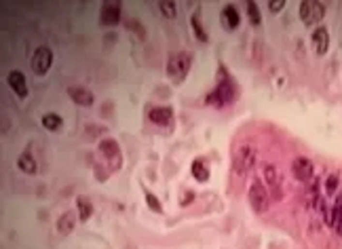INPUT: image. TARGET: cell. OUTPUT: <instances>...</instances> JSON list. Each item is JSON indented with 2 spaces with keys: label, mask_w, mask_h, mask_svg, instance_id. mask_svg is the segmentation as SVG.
<instances>
[{
  "label": "cell",
  "mask_w": 342,
  "mask_h": 249,
  "mask_svg": "<svg viewBox=\"0 0 342 249\" xmlns=\"http://www.w3.org/2000/svg\"><path fill=\"white\" fill-rule=\"evenodd\" d=\"M237 95H239V89H237L235 80L230 78V74L226 72L224 68H220V70H218V85H216V89L205 97V103L222 108V106L233 103L237 100Z\"/></svg>",
  "instance_id": "obj_1"
},
{
  "label": "cell",
  "mask_w": 342,
  "mask_h": 249,
  "mask_svg": "<svg viewBox=\"0 0 342 249\" xmlns=\"http://www.w3.org/2000/svg\"><path fill=\"white\" fill-rule=\"evenodd\" d=\"M190 66H193V57L188 53L182 51V53L171 55L169 61H167V76H169L173 83H182V80L188 76Z\"/></svg>",
  "instance_id": "obj_2"
},
{
  "label": "cell",
  "mask_w": 342,
  "mask_h": 249,
  "mask_svg": "<svg viewBox=\"0 0 342 249\" xmlns=\"http://www.w3.org/2000/svg\"><path fill=\"white\" fill-rule=\"evenodd\" d=\"M326 17V7L317 0H304L300 2V19L304 26H317Z\"/></svg>",
  "instance_id": "obj_3"
},
{
  "label": "cell",
  "mask_w": 342,
  "mask_h": 249,
  "mask_svg": "<svg viewBox=\"0 0 342 249\" xmlns=\"http://www.w3.org/2000/svg\"><path fill=\"white\" fill-rule=\"evenodd\" d=\"M249 203H252V209L256 213H264L266 209H268V205H270L268 190H266V186L262 182H258V179L249 186Z\"/></svg>",
  "instance_id": "obj_4"
},
{
  "label": "cell",
  "mask_w": 342,
  "mask_h": 249,
  "mask_svg": "<svg viewBox=\"0 0 342 249\" xmlns=\"http://www.w3.org/2000/svg\"><path fill=\"white\" fill-rule=\"evenodd\" d=\"M100 152H102L104 159H106V163L110 165V169L112 171L120 169V165H123V154H120V148H119L117 140H112V137L102 140L100 142Z\"/></svg>",
  "instance_id": "obj_5"
},
{
  "label": "cell",
  "mask_w": 342,
  "mask_h": 249,
  "mask_svg": "<svg viewBox=\"0 0 342 249\" xmlns=\"http://www.w3.org/2000/svg\"><path fill=\"white\" fill-rule=\"evenodd\" d=\"M253 163H256V150H253L252 146H241L235 152L233 171L237 173V176H245V173L253 167Z\"/></svg>",
  "instance_id": "obj_6"
},
{
  "label": "cell",
  "mask_w": 342,
  "mask_h": 249,
  "mask_svg": "<svg viewBox=\"0 0 342 249\" xmlns=\"http://www.w3.org/2000/svg\"><path fill=\"white\" fill-rule=\"evenodd\" d=\"M51 63H53V51L49 47H38L32 55V70L38 76H45L51 70Z\"/></svg>",
  "instance_id": "obj_7"
},
{
  "label": "cell",
  "mask_w": 342,
  "mask_h": 249,
  "mask_svg": "<svg viewBox=\"0 0 342 249\" xmlns=\"http://www.w3.org/2000/svg\"><path fill=\"white\" fill-rule=\"evenodd\" d=\"M123 19V9L119 2H104L102 4V24L104 26H117Z\"/></svg>",
  "instance_id": "obj_8"
},
{
  "label": "cell",
  "mask_w": 342,
  "mask_h": 249,
  "mask_svg": "<svg viewBox=\"0 0 342 249\" xmlns=\"http://www.w3.org/2000/svg\"><path fill=\"white\" fill-rule=\"evenodd\" d=\"M292 171H294V177L300 179V182H311L312 179V163L306 156H298V159L294 161Z\"/></svg>",
  "instance_id": "obj_9"
},
{
  "label": "cell",
  "mask_w": 342,
  "mask_h": 249,
  "mask_svg": "<svg viewBox=\"0 0 342 249\" xmlns=\"http://www.w3.org/2000/svg\"><path fill=\"white\" fill-rule=\"evenodd\" d=\"M311 43H312V47H315L317 55H326L329 49V32L321 26L315 28V30H312V36H311Z\"/></svg>",
  "instance_id": "obj_10"
},
{
  "label": "cell",
  "mask_w": 342,
  "mask_h": 249,
  "mask_svg": "<svg viewBox=\"0 0 342 249\" xmlns=\"http://www.w3.org/2000/svg\"><path fill=\"white\" fill-rule=\"evenodd\" d=\"M148 118L152 120L154 125H161V127H169L173 123V110L169 106H156L148 112Z\"/></svg>",
  "instance_id": "obj_11"
},
{
  "label": "cell",
  "mask_w": 342,
  "mask_h": 249,
  "mask_svg": "<svg viewBox=\"0 0 342 249\" xmlns=\"http://www.w3.org/2000/svg\"><path fill=\"white\" fill-rule=\"evenodd\" d=\"M9 87L13 89V93L17 97H21V100H26L28 97V83H26V76H24V72H19V70H13L9 74Z\"/></svg>",
  "instance_id": "obj_12"
},
{
  "label": "cell",
  "mask_w": 342,
  "mask_h": 249,
  "mask_svg": "<svg viewBox=\"0 0 342 249\" xmlns=\"http://www.w3.org/2000/svg\"><path fill=\"white\" fill-rule=\"evenodd\" d=\"M68 95L72 97L74 103H78L83 108H89L93 103V93L89 89H85V87H68Z\"/></svg>",
  "instance_id": "obj_13"
},
{
  "label": "cell",
  "mask_w": 342,
  "mask_h": 249,
  "mask_svg": "<svg viewBox=\"0 0 342 249\" xmlns=\"http://www.w3.org/2000/svg\"><path fill=\"white\" fill-rule=\"evenodd\" d=\"M264 179H266V184L270 186L272 192H277L279 194L281 192V173L279 169H277L275 165H264Z\"/></svg>",
  "instance_id": "obj_14"
},
{
  "label": "cell",
  "mask_w": 342,
  "mask_h": 249,
  "mask_svg": "<svg viewBox=\"0 0 342 249\" xmlns=\"http://www.w3.org/2000/svg\"><path fill=\"white\" fill-rule=\"evenodd\" d=\"M76 216L78 213H72V211L61 213L59 220H57V230H59L61 234H70L74 230V226H76Z\"/></svg>",
  "instance_id": "obj_15"
},
{
  "label": "cell",
  "mask_w": 342,
  "mask_h": 249,
  "mask_svg": "<svg viewBox=\"0 0 342 249\" xmlns=\"http://www.w3.org/2000/svg\"><path fill=\"white\" fill-rule=\"evenodd\" d=\"M76 207H78V220L80 222H87L91 216H93V205L87 196H78L76 199Z\"/></svg>",
  "instance_id": "obj_16"
},
{
  "label": "cell",
  "mask_w": 342,
  "mask_h": 249,
  "mask_svg": "<svg viewBox=\"0 0 342 249\" xmlns=\"http://www.w3.org/2000/svg\"><path fill=\"white\" fill-rule=\"evenodd\" d=\"M190 171H193V177L196 179V182H201V184H205L207 179H209V169H207V165L203 163L201 159H196L193 167H190Z\"/></svg>",
  "instance_id": "obj_17"
},
{
  "label": "cell",
  "mask_w": 342,
  "mask_h": 249,
  "mask_svg": "<svg viewBox=\"0 0 342 249\" xmlns=\"http://www.w3.org/2000/svg\"><path fill=\"white\" fill-rule=\"evenodd\" d=\"M17 167H19L24 173H30V176H32V173H36V169H38L36 161H34V156L30 152H24L19 159H17Z\"/></svg>",
  "instance_id": "obj_18"
},
{
  "label": "cell",
  "mask_w": 342,
  "mask_h": 249,
  "mask_svg": "<svg viewBox=\"0 0 342 249\" xmlns=\"http://www.w3.org/2000/svg\"><path fill=\"white\" fill-rule=\"evenodd\" d=\"M222 17L226 19V24H228V28L230 30H235V28H239V24H241V15L237 13V9L235 7H224V11H222Z\"/></svg>",
  "instance_id": "obj_19"
},
{
  "label": "cell",
  "mask_w": 342,
  "mask_h": 249,
  "mask_svg": "<svg viewBox=\"0 0 342 249\" xmlns=\"http://www.w3.org/2000/svg\"><path fill=\"white\" fill-rule=\"evenodd\" d=\"M61 118L57 117V114H45L43 117V127L47 131H59L61 129Z\"/></svg>",
  "instance_id": "obj_20"
},
{
  "label": "cell",
  "mask_w": 342,
  "mask_h": 249,
  "mask_svg": "<svg viewBox=\"0 0 342 249\" xmlns=\"http://www.w3.org/2000/svg\"><path fill=\"white\" fill-rule=\"evenodd\" d=\"M247 15H249V21H252V26H260V24H262L260 9H258L256 2H247Z\"/></svg>",
  "instance_id": "obj_21"
},
{
  "label": "cell",
  "mask_w": 342,
  "mask_h": 249,
  "mask_svg": "<svg viewBox=\"0 0 342 249\" xmlns=\"http://www.w3.org/2000/svg\"><path fill=\"white\" fill-rule=\"evenodd\" d=\"M159 11L167 19H173L178 15V4L176 2H159Z\"/></svg>",
  "instance_id": "obj_22"
},
{
  "label": "cell",
  "mask_w": 342,
  "mask_h": 249,
  "mask_svg": "<svg viewBox=\"0 0 342 249\" xmlns=\"http://www.w3.org/2000/svg\"><path fill=\"white\" fill-rule=\"evenodd\" d=\"M190 24H193V30H194V36L201 40V43H207V32L203 30L201 21H199V15H194L193 19H190Z\"/></svg>",
  "instance_id": "obj_23"
},
{
  "label": "cell",
  "mask_w": 342,
  "mask_h": 249,
  "mask_svg": "<svg viewBox=\"0 0 342 249\" xmlns=\"http://www.w3.org/2000/svg\"><path fill=\"white\" fill-rule=\"evenodd\" d=\"M146 203H148V207L152 211H156V213H163V205H161V201L156 199V196L152 194V192H146Z\"/></svg>",
  "instance_id": "obj_24"
},
{
  "label": "cell",
  "mask_w": 342,
  "mask_h": 249,
  "mask_svg": "<svg viewBox=\"0 0 342 249\" xmlns=\"http://www.w3.org/2000/svg\"><path fill=\"white\" fill-rule=\"evenodd\" d=\"M332 211H334V226H336L338 222H342V194L338 196V199H336Z\"/></svg>",
  "instance_id": "obj_25"
},
{
  "label": "cell",
  "mask_w": 342,
  "mask_h": 249,
  "mask_svg": "<svg viewBox=\"0 0 342 249\" xmlns=\"http://www.w3.org/2000/svg\"><path fill=\"white\" fill-rule=\"evenodd\" d=\"M336 188H338V176L334 173V176H329L327 182H326V192H327V194H334Z\"/></svg>",
  "instance_id": "obj_26"
},
{
  "label": "cell",
  "mask_w": 342,
  "mask_h": 249,
  "mask_svg": "<svg viewBox=\"0 0 342 249\" xmlns=\"http://www.w3.org/2000/svg\"><path fill=\"white\" fill-rule=\"evenodd\" d=\"M283 7H285V0H272V2H268V9L272 13H279Z\"/></svg>",
  "instance_id": "obj_27"
},
{
  "label": "cell",
  "mask_w": 342,
  "mask_h": 249,
  "mask_svg": "<svg viewBox=\"0 0 342 249\" xmlns=\"http://www.w3.org/2000/svg\"><path fill=\"white\" fill-rule=\"evenodd\" d=\"M193 199H194V192H184V196H182V201H179V203H182V205H188V201L193 203Z\"/></svg>",
  "instance_id": "obj_28"
},
{
  "label": "cell",
  "mask_w": 342,
  "mask_h": 249,
  "mask_svg": "<svg viewBox=\"0 0 342 249\" xmlns=\"http://www.w3.org/2000/svg\"><path fill=\"white\" fill-rule=\"evenodd\" d=\"M336 230H338V234L342 236V222H338V224H336Z\"/></svg>",
  "instance_id": "obj_29"
}]
</instances>
